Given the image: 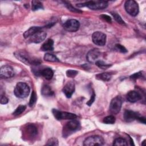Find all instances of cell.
I'll use <instances>...</instances> for the list:
<instances>
[{"mask_svg": "<svg viewBox=\"0 0 146 146\" xmlns=\"http://www.w3.org/2000/svg\"><path fill=\"white\" fill-rule=\"evenodd\" d=\"M108 6L107 1H90L86 2L77 4L78 7H87L92 10H102Z\"/></svg>", "mask_w": 146, "mask_h": 146, "instance_id": "obj_1", "label": "cell"}, {"mask_svg": "<svg viewBox=\"0 0 146 146\" xmlns=\"http://www.w3.org/2000/svg\"><path fill=\"white\" fill-rule=\"evenodd\" d=\"M30 87L24 82H18L15 87L14 93L19 98H25L30 93Z\"/></svg>", "mask_w": 146, "mask_h": 146, "instance_id": "obj_2", "label": "cell"}, {"mask_svg": "<svg viewBox=\"0 0 146 146\" xmlns=\"http://www.w3.org/2000/svg\"><path fill=\"white\" fill-rule=\"evenodd\" d=\"M124 7L126 11L132 16H136L139 13V6L135 1H127L124 4Z\"/></svg>", "mask_w": 146, "mask_h": 146, "instance_id": "obj_3", "label": "cell"}, {"mask_svg": "<svg viewBox=\"0 0 146 146\" xmlns=\"http://www.w3.org/2000/svg\"><path fill=\"white\" fill-rule=\"evenodd\" d=\"M122 99L120 96H117L112 99L110 104V111L112 114L118 113L121 107Z\"/></svg>", "mask_w": 146, "mask_h": 146, "instance_id": "obj_4", "label": "cell"}, {"mask_svg": "<svg viewBox=\"0 0 146 146\" xmlns=\"http://www.w3.org/2000/svg\"><path fill=\"white\" fill-rule=\"evenodd\" d=\"M52 113L54 116V117L57 119V120H72L75 119L77 117V116L72 113H70V112H63V111H60L59 110H57L56 109H53L52 111Z\"/></svg>", "mask_w": 146, "mask_h": 146, "instance_id": "obj_5", "label": "cell"}, {"mask_svg": "<svg viewBox=\"0 0 146 146\" xmlns=\"http://www.w3.org/2000/svg\"><path fill=\"white\" fill-rule=\"evenodd\" d=\"M104 139L100 136H91L83 142V145L85 146L91 145H102L104 144Z\"/></svg>", "mask_w": 146, "mask_h": 146, "instance_id": "obj_6", "label": "cell"}, {"mask_svg": "<svg viewBox=\"0 0 146 146\" xmlns=\"http://www.w3.org/2000/svg\"><path fill=\"white\" fill-rule=\"evenodd\" d=\"M92 40L96 45L103 46L106 42V35L102 32L96 31L92 34Z\"/></svg>", "mask_w": 146, "mask_h": 146, "instance_id": "obj_7", "label": "cell"}, {"mask_svg": "<svg viewBox=\"0 0 146 146\" xmlns=\"http://www.w3.org/2000/svg\"><path fill=\"white\" fill-rule=\"evenodd\" d=\"M80 27L79 22L74 19H71L67 20L63 24L64 29L70 32L76 31Z\"/></svg>", "mask_w": 146, "mask_h": 146, "instance_id": "obj_8", "label": "cell"}, {"mask_svg": "<svg viewBox=\"0 0 146 146\" xmlns=\"http://www.w3.org/2000/svg\"><path fill=\"white\" fill-rule=\"evenodd\" d=\"M14 55L19 60L24 63L25 64H30L32 63L37 64L38 63V62H36V60H32L29 56L24 52H16L14 53Z\"/></svg>", "mask_w": 146, "mask_h": 146, "instance_id": "obj_9", "label": "cell"}, {"mask_svg": "<svg viewBox=\"0 0 146 146\" xmlns=\"http://www.w3.org/2000/svg\"><path fill=\"white\" fill-rule=\"evenodd\" d=\"M14 75V71L10 66L5 65L1 67L0 69V76L2 78H9Z\"/></svg>", "mask_w": 146, "mask_h": 146, "instance_id": "obj_10", "label": "cell"}, {"mask_svg": "<svg viewBox=\"0 0 146 146\" xmlns=\"http://www.w3.org/2000/svg\"><path fill=\"white\" fill-rule=\"evenodd\" d=\"M80 127V122L76 120L72 119L71 121L68 122L66 126L64 127V132H68V131L74 132L78 130Z\"/></svg>", "mask_w": 146, "mask_h": 146, "instance_id": "obj_11", "label": "cell"}, {"mask_svg": "<svg viewBox=\"0 0 146 146\" xmlns=\"http://www.w3.org/2000/svg\"><path fill=\"white\" fill-rule=\"evenodd\" d=\"M46 35H47L46 33L43 30H41L36 33L31 37H30L29 41H30L32 43H39L45 39Z\"/></svg>", "mask_w": 146, "mask_h": 146, "instance_id": "obj_12", "label": "cell"}, {"mask_svg": "<svg viewBox=\"0 0 146 146\" xmlns=\"http://www.w3.org/2000/svg\"><path fill=\"white\" fill-rule=\"evenodd\" d=\"M75 91V84L73 82L70 81L67 82L63 88V92L68 98L71 97Z\"/></svg>", "mask_w": 146, "mask_h": 146, "instance_id": "obj_13", "label": "cell"}, {"mask_svg": "<svg viewBox=\"0 0 146 146\" xmlns=\"http://www.w3.org/2000/svg\"><path fill=\"white\" fill-rule=\"evenodd\" d=\"M100 55V52L98 49H93L91 50L87 54L86 58L87 60L90 63H95L97 61V59L99 55Z\"/></svg>", "mask_w": 146, "mask_h": 146, "instance_id": "obj_14", "label": "cell"}, {"mask_svg": "<svg viewBox=\"0 0 146 146\" xmlns=\"http://www.w3.org/2000/svg\"><path fill=\"white\" fill-rule=\"evenodd\" d=\"M139 116V114L137 112L131 110H125L124 113V119L127 122H131Z\"/></svg>", "mask_w": 146, "mask_h": 146, "instance_id": "obj_15", "label": "cell"}, {"mask_svg": "<svg viewBox=\"0 0 146 146\" xmlns=\"http://www.w3.org/2000/svg\"><path fill=\"white\" fill-rule=\"evenodd\" d=\"M127 100L131 103H135L141 99V94L136 91H130L127 95Z\"/></svg>", "mask_w": 146, "mask_h": 146, "instance_id": "obj_16", "label": "cell"}, {"mask_svg": "<svg viewBox=\"0 0 146 146\" xmlns=\"http://www.w3.org/2000/svg\"><path fill=\"white\" fill-rule=\"evenodd\" d=\"M42 30V27H38V26H33L31 27L30 29H29L27 30H26L23 36L25 38H28L36 34V33Z\"/></svg>", "mask_w": 146, "mask_h": 146, "instance_id": "obj_17", "label": "cell"}, {"mask_svg": "<svg viewBox=\"0 0 146 146\" xmlns=\"http://www.w3.org/2000/svg\"><path fill=\"white\" fill-rule=\"evenodd\" d=\"M42 51H52L54 50V41L51 39H47L42 45Z\"/></svg>", "mask_w": 146, "mask_h": 146, "instance_id": "obj_18", "label": "cell"}, {"mask_svg": "<svg viewBox=\"0 0 146 146\" xmlns=\"http://www.w3.org/2000/svg\"><path fill=\"white\" fill-rule=\"evenodd\" d=\"M39 73L47 80H50L54 75L53 71L50 68H45L40 71Z\"/></svg>", "mask_w": 146, "mask_h": 146, "instance_id": "obj_19", "label": "cell"}, {"mask_svg": "<svg viewBox=\"0 0 146 146\" xmlns=\"http://www.w3.org/2000/svg\"><path fill=\"white\" fill-rule=\"evenodd\" d=\"M26 132H27V135L30 137H34L37 134L38 130L34 125L29 124L26 128Z\"/></svg>", "mask_w": 146, "mask_h": 146, "instance_id": "obj_20", "label": "cell"}, {"mask_svg": "<svg viewBox=\"0 0 146 146\" xmlns=\"http://www.w3.org/2000/svg\"><path fill=\"white\" fill-rule=\"evenodd\" d=\"M41 93L42 95L44 96H51L54 95V92L51 90V87L48 85H44L41 90Z\"/></svg>", "mask_w": 146, "mask_h": 146, "instance_id": "obj_21", "label": "cell"}, {"mask_svg": "<svg viewBox=\"0 0 146 146\" xmlns=\"http://www.w3.org/2000/svg\"><path fill=\"white\" fill-rule=\"evenodd\" d=\"M96 78L103 81H109L111 78V75L108 72H103L96 75Z\"/></svg>", "mask_w": 146, "mask_h": 146, "instance_id": "obj_22", "label": "cell"}, {"mask_svg": "<svg viewBox=\"0 0 146 146\" xmlns=\"http://www.w3.org/2000/svg\"><path fill=\"white\" fill-rule=\"evenodd\" d=\"M42 3L39 1H33L31 2V10L33 11L43 9Z\"/></svg>", "mask_w": 146, "mask_h": 146, "instance_id": "obj_23", "label": "cell"}, {"mask_svg": "<svg viewBox=\"0 0 146 146\" xmlns=\"http://www.w3.org/2000/svg\"><path fill=\"white\" fill-rule=\"evenodd\" d=\"M44 60L48 61V62H59V59L56 58V56L50 53H46L44 55Z\"/></svg>", "mask_w": 146, "mask_h": 146, "instance_id": "obj_24", "label": "cell"}, {"mask_svg": "<svg viewBox=\"0 0 146 146\" xmlns=\"http://www.w3.org/2000/svg\"><path fill=\"white\" fill-rule=\"evenodd\" d=\"M127 141L122 138H117L114 141H113V145L116 146H124V145H127Z\"/></svg>", "mask_w": 146, "mask_h": 146, "instance_id": "obj_25", "label": "cell"}, {"mask_svg": "<svg viewBox=\"0 0 146 146\" xmlns=\"http://www.w3.org/2000/svg\"><path fill=\"white\" fill-rule=\"evenodd\" d=\"M26 107L25 106L23 105H20L14 111V112L13 113V114L15 116H17V115H19L20 114H21L23 112L25 111V110H26Z\"/></svg>", "mask_w": 146, "mask_h": 146, "instance_id": "obj_26", "label": "cell"}, {"mask_svg": "<svg viewBox=\"0 0 146 146\" xmlns=\"http://www.w3.org/2000/svg\"><path fill=\"white\" fill-rule=\"evenodd\" d=\"M103 122L106 124H113L115 122V117L112 115L107 116L104 118Z\"/></svg>", "mask_w": 146, "mask_h": 146, "instance_id": "obj_27", "label": "cell"}, {"mask_svg": "<svg viewBox=\"0 0 146 146\" xmlns=\"http://www.w3.org/2000/svg\"><path fill=\"white\" fill-rule=\"evenodd\" d=\"M95 64L96 66H98L99 68H100L102 69H107L111 66L110 64H106L102 60H97L95 62Z\"/></svg>", "mask_w": 146, "mask_h": 146, "instance_id": "obj_28", "label": "cell"}, {"mask_svg": "<svg viewBox=\"0 0 146 146\" xmlns=\"http://www.w3.org/2000/svg\"><path fill=\"white\" fill-rule=\"evenodd\" d=\"M112 15H113L115 20L117 23H119V24H121V25H125L124 21L122 19L121 17L118 14H117L116 13H112Z\"/></svg>", "mask_w": 146, "mask_h": 146, "instance_id": "obj_29", "label": "cell"}, {"mask_svg": "<svg viewBox=\"0 0 146 146\" xmlns=\"http://www.w3.org/2000/svg\"><path fill=\"white\" fill-rule=\"evenodd\" d=\"M47 145H58V140L55 137H51L49 139L46 144Z\"/></svg>", "mask_w": 146, "mask_h": 146, "instance_id": "obj_30", "label": "cell"}, {"mask_svg": "<svg viewBox=\"0 0 146 146\" xmlns=\"http://www.w3.org/2000/svg\"><path fill=\"white\" fill-rule=\"evenodd\" d=\"M36 95L35 91H33L32 92V94H31V97H30V99L29 106L30 107H32L35 104V103L36 102Z\"/></svg>", "mask_w": 146, "mask_h": 146, "instance_id": "obj_31", "label": "cell"}, {"mask_svg": "<svg viewBox=\"0 0 146 146\" xmlns=\"http://www.w3.org/2000/svg\"><path fill=\"white\" fill-rule=\"evenodd\" d=\"M115 47H116V49L117 50H118L119 51L121 52H123V53H125L127 52V50L121 44H117L115 45Z\"/></svg>", "mask_w": 146, "mask_h": 146, "instance_id": "obj_32", "label": "cell"}, {"mask_svg": "<svg viewBox=\"0 0 146 146\" xmlns=\"http://www.w3.org/2000/svg\"><path fill=\"white\" fill-rule=\"evenodd\" d=\"M78 74V71L75 70H69L67 71L66 72V75L68 77L70 78H74Z\"/></svg>", "mask_w": 146, "mask_h": 146, "instance_id": "obj_33", "label": "cell"}, {"mask_svg": "<svg viewBox=\"0 0 146 146\" xmlns=\"http://www.w3.org/2000/svg\"><path fill=\"white\" fill-rule=\"evenodd\" d=\"M141 77H142V72H136V73L133 74V75H132L130 76V78L131 79H133V80H136V79H139Z\"/></svg>", "mask_w": 146, "mask_h": 146, "instance_id": "obj_34", "label": "cell"}, {"mask_svg": "<svg viewBox=\"0 0 146 146\" xmlns=\"http://www.w3.org/2000/svg\"><path fill=\"white\" fill-rule=\"evenodd\" d=\"M66 3V2H65ZM66 6H67V7L70 10H71V11H73V12H76V13H82V11L79 10H78V9H75L74 7H73L70 4H69L68 3H66Z\"/></svg>", "mask_w": 146, "mask_h": 146, "instance_id": "obj_35", "label": "cell"}, {"mask_svg": "<svg viewBox=\"0 0 146 146\" xmlns=\"http://www.w3.org/2000/svg\"><path fill=\"white\" fill-rule=\"evenodd\" d=\"M95 94L94 92V91H92V94L91 95V98L87 102V104L88 106H91L92 105V104L94 103V100H95Z\"/></svg>", "mask_w": 146, "mask_h": 146, "instance_id": "obj_36", "label": "cell"}, {"mask_svg": "<svg viewBox=\"0 0 146 146\" xmlns=\"http://www.w3.org/2000/svg\"><path fill=\"white\" fill-rule=\"evenodd\" d=\"M100 17L108 22H111V18L110 16H108V15L103 14V15H100Z\"/></svg>", "mask_w": 146, "mask_h": 146, "instance_id": "obj_37", "label": "cell"}, {"mask_svg": "<svg viewBox=\"0 0 146 146\" xmlns=\"http://www.w3.org/2000/svg\"><path fill=\"white\" fill-rule=\"evenodd\" d=\"M0 102L1 104H5L6 103H8V99L4 95H2L1 97V100H0Z\"/></svg>", "mask_w": 146, "mask_h": 146, "instance_id": "obj_38", "label": "cell"}, {"mask_svg": "<svg viewBox=\"0 0 146 146\" xmlns=\"http://www.w3.org/2000/svg\"><path fill=\"white\" fill-rule=\"evenodd\" d=\"M137 119L139 121H140V122H141V123H144V124L145 123V117H140V116H139V117L137 118Z\"/></svg>", "mask_w": 146, "mask_h": 146, "instance_id": "obj_39", "label": "cell"}]
</instances>
